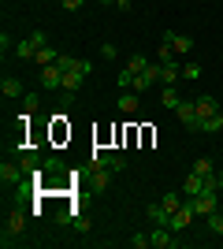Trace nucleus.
Returning a JSON list of instances; mask_svg holds the SVG:
<instances>
[{"label":"nucleus","mask_w":223,"mask_h":249,"mask_svg":"<svg viewBox=\"0 0 223 249\" xmlns=\"http://www.w3.org/2000/svg\"><path fill=\"white\" fill-rule=\"evenodd\" d=\"M182 194H186V197H197V194H205V178L197 175V171H190V175H186V182H182Z\"/></svg>","instance_id":"nucleus-10"},{"label":"nucleus","mask_w":223,"mask_h":249,"mask_svg":"<svg viewBox=\"0 0 223 249\" xmlns=\"http://www.w3.org/2000/svg\"><path fill=\"white\" fill-rule=\"evenodd\" d=\"M149 238H153V249H171V246H175V231H171V227H156Z\"/></svg>","instance_id":"nucleus-9"},{"label":"nucleus","mask_w":223,"mask_h":249,"mask_svg":"<svg viewBox=\"0 0 223 249\" xmlns=\"http://www.w3.org/2000/svg\"><path fill=\"white\" fill-rule=\"evenodd\" d=\"M216 197H220V194H197V197H193V212H197V216H212L216 208Z\"/></svg>","instance_id":"nucleus-6"},{"label":"nucleus","mask_w":223,"mask_h":249,"mask_svg":"<svg viewBox=\"0 0 223 249\" xmlns=\"http://www.w3.org/2000/svg\"><path fill=\"white\" fill-rule=\"evenodd\" d=\"M60 4H64L67 11H78V8H82V4H86V0H60Z\"/></svg>","instance_id":"nucleus-34"},{"label":"nucleus","mask_w":223,"mask_h":249,"mask_svg":"<svg viewBox=\"0 0 223 249\" xmlns=\"http://www.w3.org/2000/svg\"><path fill=\"white\" fill-rule=\"evenodd\" d=\"M216 178H220V190H223V167H220V171H216Z\"/></svg>","instance_id":"nucleus-36"},{"label":"nucleus","mask_w":223,"mask_h":249,"mask_svg":"<svg viewBox=\"0 0 223 249\" xmlns=\"http://www.w3.org/2000/svg\"><path fill=\"white\" fill-rule=\"evenodd\" d=\"M134 78H138V74L130 71V67H123V71H119V86H123V89H134Z\"/></svg>","instance_id":"nucleus-27"},{"label":"nucleus","mask_w":223,"mask_h":249,"mask_svg":"<svg viewBox=\"0 0 223 249\" xmlns=\"http://www.w3.org/2000/svg\"><path fill=\"white\" fill-rule=\"evenodd\" d=\"M22 231H26V212H22V208H11L8 219H4V246H11Z\"/></svg>","instance_id":"nucleus-1"},{"label":"nucleus","mask_w":223,"mask_h":249,"mask_svg":"<svg viewBox=\"0 0 223 249\" xmlns=\"http://www.w3.org/2000/svg\"><path fill=\"white\" fill-rule=\"evenodd\" d=\"M112 175H116V171H108V167H93V190H97V194H104V190H108Z\"/></svg>","instance_id":"nucleus-15"},{"label":"nucleus","mask_w":223,"mask_h":249,"mask_svg":"<svg viewBox=\"0 0 223 249\" xmlns=\"http://www.w3.org/2000/svg\"><path fill=\"white\" fill-rule=\"evenodd\" d=\"M101 56H104V60H116V56H119V49H116V45H112V41H108L104 49H101Z\"/></svg>","instance_id":"nucleus-32"},{"label":"nucleus","mask_w":223,"mask_h":249,"mask_svg":"<svg viewBox=\"0 0 223 249\" xmlns=\"http://www.w3.org/2000/svg\"><path fill=\"white\" fill-rule=\"evenodd\" d=\"M149 63H153V60H149V56H141V52H138V56H130V60H127V67H130V71H134V74H141V71H145V67H149Z\"/></svg>","instance_id":"nucleus-23"},{"label":"nucleus","mask_w":223,"mask_h":249,"mask_svg":"<svg viewBox=\"0 0 223 249\" xmlns=\"http://www.w3.org/2000/svg\"><path fill=\"white\" fill-rule=\"evenodd\" d=\"M193 104H197V119H201V123H205V119H212V115L220 112V108H216V97H208V93H201Z\"/></svg>","instance_id":"nucleus-8"},{"label":"nucleus","mask_w":223,"mask_h":249,"mask_svg":"<svg viewBox=\"0 0 223 249\" xmlns=\"http://www.w3.org/2000/svg\"><path fill=\"white\" fill-rule=\"evenodd\" d=\"M0 93L8 97V101H19L22 97V82L19 78H4V82H0Z\"/></svg>","instance_id":"nucleus-14"},{"label":"nucleus","mask_w":223,"mask_h":249,"mask_svg":"<svg viewBox=\"0 0 223 249\" xmlns=\"http://www.w3.org/2000/svg\"><path fill=\"white\" fill-rule=\"evenodd\" d=\"M193 171H197L201 178H216V164L208 160V156H197V160H193Z\"/></svg>","instance_id":"nucleus-17"},{"label":"nucleus","mask_w":223,"mask_h":249,"mask_svg":"<svg viewBox=\"0 0 223 249\" xmlns=\"http://www.w3.org/2000/svg\"><path fill=\"white\" fill-rule=\"evenodd\" d=\"M145 89H153V78H149V74H138V78H134V93H145Z\"/></svg>","instance_id":"nucleus-29"},{"label":"nucleus","mask_w":223,"mask_h":249,"mask_svg":"<svg viewBox=\"0 0 223 249\" xmlns=\"http://www.w3.org/2000/svg\"><path fill=\"white\" fill-rule=\"evenodd\" d=\"M97 4H112V0H97Z\"/></svg>","instance_id":"nucleus-37"},{"label":"nucleus","mask_w":223,"mask_h":249,"mask_svg":"<svg viewBox=\"0 0 223 249\" xmlns=\"http://www.w3.org/2000/svg\"><path fill=\"white\" fill-rule=\"evenodd\" d=\"M34 52H37V49H34V41H30V37L15 45V56H19V60H34Z\"/></svg>","instance_id":"nucleus-21"},{"label":"nucleus","mask_w":223,"mask_h":249,"mask_svg":"<svg viewBox=\"0 0 223 249\" xmlns=\"http://www.w3.org/2000/svg\"><path fill=\"white\" fill-rule=\"evenodd\" d=\"M112 4H116V0H112Z\"/></svg>","instance_id":"nucleus-38"},{"label":"nucleus","mask_w":223,"mask_h":249,"mask_svg":"<svg viewBox=\"0 0 223 249\" xmlns=\"http://www.w3.org/2000/svg\"><path fill=\"white\" fill-rule=\"evenodd\" d=\"M182 78H186V82H197V78H201V63H182Z\"/></svg>","instance_id":"nucleus-25"},{"label":"nucleus","mask_w":223,"mask_h":249,"mask_svg":"<svg viewBox=\"0 0 223 249\" xmlns=\"http://www.w3.org/2000/svg\"><path fill=\"white\" fill-rule=\"evenodd\" d=\"M19 167L15 164H8V160H4V164H0V178H4V186H19Z\"/></svg>","instance_id":"nucleus-16"},{"label":"nucleus","mask_w":223,"mask_h":249,"mask_svg":"<svg viewBox=\"0 0 223 249\" xmlns=\"http://www.w3.org/2000/svg\"><path fill=\"white\" fill-rule=\"evenodd\" d=\"M164 37L171 41L175 56H190V49H193V37H190V34H175V30H164Z\"/></svg>","instance_id":"nucleus-4"},{"label":"nucleus","mask_w":223,"mask_h":249,"mask_svg":"<svg viewBox=\"0 0 223 249\" xmlns=\"http://www.w3.org/2000/svg\"><path fill=\"white\" fill-rule=\"evenodd\" d=\"M149 246H153L149 234H130V249H149Z\"/></svg>","instance_id":"nucleus-28"},{"label":"nucleus","mask_w":223,"mask_h":249,"mask_svg":"<svg viewBox=\"0 0 223 249\" xmlns=\"http://www.w3.org/2000/svg\"><path fill=\"white\" fill-rule=\"evenodd\" d=\"M175 115H179V119L190 126V130H201V119H197V104H193V101H182L179 108H175Z\"/></svg>","instance_id":"nucleus-5"},{"label":"nucleus","mask_w":223,"mask_h":249,"mask_svg":"<svg viewBox=\"0 0 223 249\" xmlns=\"http://www.w3.org/2000/svg\"><path fill=\"white\" fill-rule=\"evenodd\" d=\"M71 223H74V231H82V234H86V231H89V219H86V216H74Z\"/></svg>","instance_id":"nucleus-33"},{"label":"nucleus","mask_w":223,"mask_h":249,"mask_svg":"<svg viewBox=\"0 0 223 249\" xmlns=\"http://www.w3.org/2000/svg\"><path fill=\"white\" fill-rule=\"evenodd\" d=\"M160 101H164V108H171V112H175V108L182 104V97H179V89H171V86H168V89L160 93Z\"/></svg>","instance_id":"nucleus-20"},{"label":"nucleus","mask_w":223,"mask_h":249,"mask_svg":"<svg viewBox=\"0 0 223 249\" xmlns=\"http://www.w3.org/2000/svg\"><path fill=\"white\" fill-rule=\"evenodd\" d=\"M201 130H208V134H220V130H223V112H216L212 119H205Z\"/></svg>","instance_id":"nucleus-24"},{"label":"nucleus","mask_w":223,"mask_h":249,"mask_svg":"<svg viewBox=\"0 0 223 249\" xmlns=\"http://www.w3.org/2000/svg\"><path fill=\"white\" fill-rule=\"evenodd\" d=\"M41 86L45 89H60V86H64V67H60V63L41 67Z\"/></svg>","instance_id":"nucleus-3"},{"label":"nucleus","mask_w":223,"mask_h":249,"mask_svg":"<svg viewBox=\"0 0 223 249\" xmlns=\"http://www.w3.org/2000/svg\"><path fill=\"white\" fill-rule=\"evenodd\" d=\"M34 60L41 63V67H49V63H56V60H60V52H56L52 45H45V49H37V52H34Z\"/></svg>","instance_id":"nucleus-18"},{"label":"nucleus","mask_w":223,"mask_h":249,"mask_svg":"<svg viewBox=\"0 0 223 249\" xmlns=\"http://www.w3.org/2000/svg\"><path fill=\"white\" fill-rule=\"evenodd\" d=\"M186 201H190V197H186ZM186 201H182V194H179V190H171V194H164V197H160V208H164L168 216H175V212H179V208L186 205Z\"/></svg>","instance_id":"nucleus-11"},{"label":"nucleus","mask_w":223,"mask_h":249,"mask_svg":"<svg viewBox=\"0 0 223 249\" xmlns=\"http://www.w3.org/2000/svg\"><path fill=\"white\" fill-rule=\"evenodd\" d=\"M179 78H182V63H179V60L160 63V82H164V86H175Z\"/></svg>","instance_id":"nucleus-7"},{"label":"nucleus","mask_w":223,"mask_h":249,"mask_svg":"<svg viewBox=\"0 0 223 249\" xmlns=\"http://www.w3.org/2000/svg\"><path fill=\"white\" fill-rule=\"evenodd\" d=\"M93 167H108V171H123V156H116V153H101L93 160Z\"/></svg>","instance_id":"nucleus-13"},{"label":"nucleus","mask_w":223,"mask_h":249,"mask_svg":"<svg viewBox=\"0 0 223 249\" xmlns=\"http://www.w3.org/2000/svg\"><path fill=\"white\" fill-rule=\"evenodd\" d=\"M130 4H134V0H116V8H119V11H130Z\"/></svg>","instance_id":"nucleus-35"},{"label":"nucleus","mask_w":223,"mask_h":249,"mask_svg":"<svg viewBox=\"0 0 223 249\" xmlns=\"http://www.w3.org/2000/svg\"><path fill=\"white\" fill-rule=\"evenodd\" d=\"M34 108H37V97H34V93H26V97H22V112L30 115V112H34Z\"/></svg>","instance_id":"nucleus-30"},{"label":"nucleus","mask_w":223,"mask_h":249,"mask_svg":"<svg viewBox=\"0 0 223 249\" xmlns=\"http://www.w3.org/2000/svg\"><path fill=\"white\" fill-rule=\"evenodd\" d=\"M138 108H141V101H138V93H134V89L119 97V112H123V115H138Z\"/></svg>","instance_id":"nucleus-12"},{"label":"nucleus","mask_w":223,"mask_h":249,"mask_svg":"<svg viewBox=\"0 0 223 249\" xmlns=\"http://www.w3.org/2000/svg\"><path fill=\"white\" fill-rule=\"evenodd\" d=\"M145 216L153 219L156 227H168V223H171V216H168V212H164V208H160V205H149V208H145Z\"/></svg>","instance_id":"nucleus-19"},{"label":"nucleus","mask_w":223,"mask_h":249,"mask_svg":"<svg viewBox=\"0 0 223 249\" xmlns=\"http://www.w3.org/2000/svg\"><path fill=\"white\" fill-rule=\"evenodd\" d=\"M156 60H160V63H171V60H175V49H171V41H168V37L160 41V49H156Z\"/></svg>","instance_id":"nucleus-22"},{"label":"nucleus","mask_w":223,"mask_h":249,"mask_svg":"<svg viewBox=\"0 0 223 249\" xmlns=\"http://www.w3.org/2000/svg\"><path fill=\"white\" fill-rule=\"evenodd\" d=\"M193 216H197V212H193V201H186V205H182L179 212L171 216V223H168V227L175 231V234H179V231H186V227L193 223Z\"/></svg>","instance_id":"nucleus-2"},{"label":"nucleus","mask_w":223,"mask_h":249,"mask_svg":"<svg viewBox=\"0 0 223 249\" xmlns=\"http://www.w3.org/2000/svg\"><path fill=\"white\" fill-rule=\"evenodd\" d=\"M205 219H208V231H212V234H220V238H223V212H220V208H216L212 216H205Z\"/></svg>","instance_id":"nucleus-26"},{"label":"nucleus","mask_w":223,"mask_h":249,"mask_svg":"<svg viewBox=\"0 0 223 249\" xmlns=\"http://www.w3.org/2000/svg\"><path fill=\"white\" fill-rule=\"evenodd\" d=\"M30 41H34V49H45V45H49V37H45L41 30H34V34H30Z\"/></svg>","instance_id":"nucleus-31"}]
</instances>
